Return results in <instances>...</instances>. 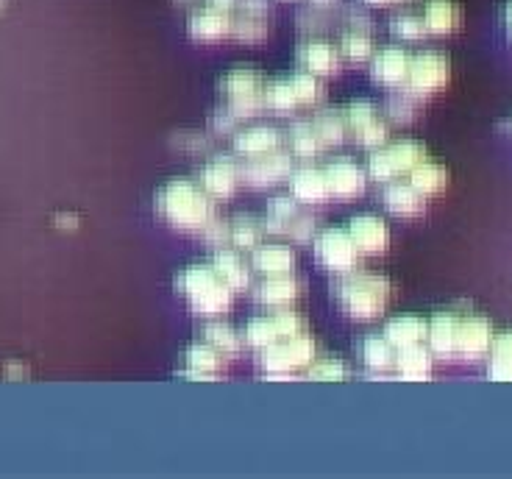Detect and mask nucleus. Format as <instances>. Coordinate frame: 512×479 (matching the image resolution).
<instances>
[{
  "mask_svg": "<svg viewBox=\"0 0 512 479\" xmlns=\"http://www.w3.org/2000/svg\"><path fill=\"white\" fill-rule=\"evenodd\" d=\"M156 212L173 229L201 232L215 218V198L192 179H173L156 195Z\"/></svg>",
  "mask_w": 512,
  "mask_h": 479,
  "instance_id": "1",
  "label": "nucleus"
},
{
  "mask_svg": "<svg viewBox=\"0 0 512 479\" xmlns=\"http://www.w3.org/2000/svg\"><path fill=\"white\" fill-rule=\"evenodd\" d=\"M334 293H337V304L354 321H376L390 304L393 282L384 273L357 271L354 268V271L340 273Z\"/></svg>",
  "mask_w": 512,
  "mask_h": 479,
  "instance_id": "2",
  "label": "nucleus"
},
{
  "mask_svg": "<svg viewBox=\"0 0 512 479\" xmlns=\"http://www.w3.org/2000/svg\"><path fill=\"white\" fill-rule=\"evenodd\" d=\"M176 290L187 298L192 312L204 315V318H220L223 312L231 310V290L218 271L212 268V262H198L190 265L176 276Z\"/></svg>",
  "mask_w": 512,
  "mask_h": 479,
  "instance_id": "3",
  "label": "nucleus"
},
{
  "mask_svg": "<svg viewBox=\"0 0 512 479\" xmlns=\"http://www.w3.org/2000/svg\"><path fill=\"white\" fill-rule=\"evenodd\" d=\"M315 354H318L315 337L304 332V335L282 337V340L270 343L268 349L259 351V365L268 379H290V376L307 371Z\"/></svg>",
  "mask_w": 512,
  "mask_h": 479,
  "instance_id": "4",
  "label": "nucleus"
},
{
  "mask_svg": "<svg viewBox=\"0 0 512 479\" xmlns=\"http://www.w3.org/2000/svg\"><path fill=\"white\" fill-rule=\"evenodd\" d=\"M265 81L262 70L256 67H234L220 78V92L226 98V109L240 120L254 117L259 109H265Z\"/></svg>",
  "mask_w": 512,
  "mask_h": 479,
  "instance_id": "5",
  "label": "nucleus"
},
{
  "mask_svg": "<svg viewBox=\"0 0 512 479\" xmlns=\"http://www.w3.org/2000/svg\"><path fill=\"white\" fill-rule=\"evenodd\" d=\"M429 156L426 145L418 140H398V143H387L373 148L371 159H368V176L373 182L387 184L401 176H410V170Z\"/></svg>",
  "mask_w": 512,
  "mask_h": 479,
  "instance_id": "6",
  "label": "nucleus"
},
{
  "mask_svg": "<svg viewBox=\"0 0 512 479\" xmlns=\"http://www.w3.org/2000/svg\"><path fill=\"white\" fill-rule=\"evenodd\" d=\"M451 81V62L446 53L440 51H423L415 53L410 59V73L401 90L412 92L415 98L426 101L429 95L446 90Z\"/></svg>",
  "mask_w": 512,
  "mask_h": 479,
  "instance_id": "7",
  "label": "nucleus"
},
{
  "mask_svg": "<svg viewBox=\"0 0 512 479\" xmlns=\"http://www.w3.org/2000/svg\"><path fill=\"white\" fill-rule=\"evenodd\" d=\"M315 257H318L323 268H329V271L340 276V273L354 271L362 254L354 246L348 229H323L315 237Z\"/></svg>",
  "mask_w": 512,
  "mask_h": 479,
  "instance_id": "8",
  "label": "nucleus"
},
{
  "mask_svg": "<svg viewBox=\"0 0 512 479\" xmlns=\"http://www.w3.org/2000/svg\"><path fill=\"white\" fill-rule=\"evenodd\" d=\"M293 154H284L279 148H273L268 154L248 156L240 165V179H243L251 190H265L273 184L284 182L293 173Z\"/></svg>",
  "mask_w": 512,
  "mask_h": 479,
  "instance_id": "9",
  "label": "nucleus"
},
{
  "mask_svg": "<svg viewBox=\"0 0 512 479\" xmlns=\"http://www.w3.org/2000/svg\"><path fill=\"white\" fill-rule=\"evenodd\" d=\"M496 329L485 315H462L457 326V357L460 360H482L493 346Z\"/></svg>",
  "mask_w": 512,
  "mask_h": 479,
  "instance_id": "10",
  "label": "nucleus"
},
{
  "mask_svg": "<svg viewBox=\"0 0 512 479\" xmlns=\"http://www.w3.org/2000/svg\"><path fill=\"white\" fill-rule=\"evenodd\" d=\"M323 170H326V179H329L334 198L351 201V198H359L368 187V170L359 168L351 156H337Z\"/></svg>",
  "mask_w": 512,
  "mask_h": 479,
  "instance_id": "11",
  "label": "nucleus"
},
{
  "mask_svg": "<svg viewBox=\"0 0 512 479\" xmlns=\"http://www.w3.org/2000/svg\"><path fill=\"white\" fill-rule=\"evenodd\" d=\"M298 62L301 67L320 78H332L343 67V53L329 39H307L298 48Z\"/></svg>",
  "mask_w": 512,
  "mask_h": 479,
  "instance_id": "12",
  "label": "nucleus"
},
{
  "mask_svg": "<svg viewBox=\"0 0 512 479\" xmlns=\"http://www.w3.org/2000/svg\"><path fill=\"white\" fill-rule=\"evenodd\" d=\"M240 165L234 156H215L201 168V187L212 198H231L240 187Z\"/></svg>",
  "mask_w": 512,
  "mask_h": 479,
  "instance_id": "13",
  "label": "nucleus"
},
{
  "mask_svg": "<svg viewBox=\"0 0 512 479\" xmlns=\"http://www.w3.org/2000/svg\"><path fill=\"white\" fill-rule=\"evenodd\" d=\"M348 234H351V240H354V246H357L362 257L384 254L387 246H390V229L376 215H357V218H351Z\"/></svg>",
  "mask_w": 512,
  "mask_h": 479,
  "instance_id": "14",
  "label": "nucleus"
},
{
  "mask_svg": "<svg viewBox=\"0 0 512 479\" xmlns=\"http://www.w3.org/2000/svg\"><path fill=\"white\" fill-rule=\"evenodd\" d=\"M410 59L412 53L404 51V48H382L371 56V73L376 84L382 87H404L407 81V73H410Z\"/></svg>",
  "mask_w": 512,
  "mask_h": 479,
  "instance_id": "15",
  "label": "nucleus"
},
{
  "mask_svg": "<svg viewBox=\"0 0 512 479\" xmlns=\"http://www.w3.org/2000/svg\"><path fill=\"white\" fill-rule=\"evenodd\" d=\"M457 326H460V312L448 310L437 312L429 321L426 332V346L440 360H457Z\"/></svg>",
  "mask_w": 512,
  "mask_h": 479,
  "instance_id": "16",
  "label": "nucleus"
},
{
  "mask_svg": "<svg viewBox=\"0 0 512 479\" xmlns=\"http://www.w3.org/2000/svg\"><path fill=\"white\" fill-rule=\"evenodd\" d=\"M301 296V282L293 273H282V276H265L259 287H256V301L273 307V310H287L293 307Z\"/></svg>",
  "mask_w": 512,
  "mask_h": 479,
  "instance_id": "17",
  "label": "nucleus"
},
{
  "mask_svg": "<svg viewBox=\"0 0 512 479\" xmlns=\"http://www.w3.org/2000/svg\"><path fill=\"white\" fill-rule=\"evenodd\" d=\"M290 190H293L295 201H304V204H323L326 198H332L326 170L312 168V165H304L290 173Z\"/></svg>",
  "mask_w": 512,
  "mask_h": 479,
  "instance_id": "18",
  "label": "nucleus"
},
{
  "mask_svg": "<svg viewBox=\"0 0 512 479\" xmlns=\"http://www.w3.org/2000/svg\"><path fill=\"white\" fill-rule=\"evenodd\" d=\"M231 20H234V12L201 6L190 14V34L201 42H218L223 37H231Z\"/></svg>",
  "mask_w": 512,
  "mask_h": 479,
  "instance_id": "19",
  "label": "nucleus"
},
{
  "mask_svg": "<svg viewBox=\"0 0 512 479\" xmlns=\"http://www.w3.org/2000/svg\"><path fill=\"white\" fill-rule=\"evenodd\" d=\"M423 23L435 37H448L462 26V6L457 0H426L423 3Z\"/></svg>",
  "mask_w": 512,
  "mask_h": 479,
  "instance_id": "20",
  "label": "nucleus"
},
{
  "mask_svg": "<svg viewBox=\"0 0 512 479\" xmlns=\"http://www.w3.org/2000/svg\"><path fill=\"white\" fill-rule=\"evenodd\" d=\"M223 368H226V357L206 340L192 343L190 349L184 351V374L192 379H215L223 374Z\"/></svg>",
  "mask_w": 512,
  "mask_h": 479,
  "instance_id": "21",
  "label": "nucleus"
},
{
  "mask_svg": "<svg viewBox=\"0 0 512 479\" xmlns=\"http://www.w3.org/2000/svg\"><path fill=\"white\" fill-rule=\"evenodd\" d=\"M432 374H435V354L429 351L426 343L398 349L396 376L407 379V382H426V379H432Z\"/></svg>",
  "mask_w": 512,
  "mask_h": 479,
  "instance_id": "22",
  "label": "nucleus"
},
{
  "mask_svg": "<svg viewBox=\"0 0 512 479\" xmlns=\"http://www.w3.org/2000/svg\"><path fill=\"white\" fill-rule=\"evenodd\" d=\"M382 201L384 207L390 209L393 215H398V218H418L426 209V198L410 182H398V179L387 182Z\"/></svg>",
  "mask_w": 512,
  "mask_h": 479,
  "instance_id": "23",
  "label": "nucleus"
},
{
  "mask_svg": "<svg viewBox=\"0 0 512 479\" xmlns=\"http://www.w3.org/2000/svg\"><path fill=\"white\" fill-rule=\"evenodd\" d=\"M396 354L393 343L384 335H371L362 340V349H359V357H362V365L371 371V376H390L396 374Z\"/></svg>",
  "mask_w": 512,
  "mask_h": 479,
  "instance_id": "24",
  "label": "nucleus"
},
{
  "mask_svg": "<svg viewBox=\"0 0 512 479\" xmlns=\"http://www.w3.org/2000/svg\"><path fill=\"white\" fill-rule=\"evenodd\" d=\"M426 332H429V321L421 315H398L384 324L382 335L393 343V349H407V346H418L426 343Z\"/></svg>",
  "mask_w": 512,
  "mask_h": 479,
  "instance_id": "25",
  "label": "nucleus"
},
{
  "mask_svg": "<svg viewBox=\"0 0 512 479\" xmlns=\"http://www.w3.org/2000/svg\"><path fill=\"white\" fill-rule=\"evenodd\" d=\"M251 268L262 276H282V273L295 271V254L293 248L279 246H256L251 251Z\"/></svg>",
  "mask_w": 512,
  "mask_h": 479,
  "instance_id": "26",
  "label": "nucleus"
},
{
  "mask_svg": "<svg viewBox=\"0 0 512 479\" xmlns=\"http://www.w3.org/2000/svg\"><path fill=\"white\" fill-rule=\"evenodd\" d=\"M282 145V134L273 129V126H248V129L237 131L234 134V151L240 156H259L268 154L273 148Z\"/></svg>",
  "mask_w": 512,
  "mask_h": 479,
  "instance_id": "27",
  "label": "nucleus"
},
{
  "mask_svg": "<svg viewBox=\"0 0 512 479\" xmlns=\"http://www.w3.org/2000/svg\"><path fill=\"white\" fill-rule=\"evenodd\" d=\"M448 179H451V176H448L446 165L429 159V156L410 170V184L423 195V198H435V195L446 193Z\"/></svg>",
  "mask_w": 512,
  "mask_h": 479,
  "instance_id": "28",
  "label": "nucleus"
},
{
  "mask_svg": "<svg viewBox=\"0 0 512 479\" xmlns=\"http://www.w3.org/2000/svg\"><path fill=\"white\" fill-rule=\"evenodd\" d=\"M212 268L218 271V276L231 287V290H245L251 285V262H245L243 254L231 251V248H220L215 259H212Z\"/></svg>",
  "mask_w": 512,
  "mask_h": 479,
  "instance_id": "29",
  "label": "nucleus"
},
{
  "mask_svg": "<svg viewBox=\"0 0 512 479\" xmlns=\"http://www.w3.org/2000/svg\"><path fill=\"white\" fill-rule=\"evenodd\" d=\"M312 129L318 134V140L323 148L329 145H340L348 140V120L346 109H323L312 117Z\"/></svg>",
  "mask_w": 512,
  "mask_h": 479,
  "instance_id": "30",
  "label": "nucleus"
},
{
  "mask_svg": "<svg viewBox=\"0 0 512 479\" xmlns=\"http://www.w3.org/2000/svg\"><path fill=\"white\" fill-rule=\"evenodd\" d=\"M487 357H490L487 376L496 382H512V329L493 337V346L487 351Z\"/></svg>",
  "mask_w": 512,
  "mask_h": 479,
  "instance_id": "31",
  "label": "nucleus"
},
{
  "mask_svg": "<svg viewBox=\"0 0 512 479\" xmlns=\"http://www.w3.org/2000/svg\"><path fill=\"white\" fill-rule=\"evenodd\" d=\"M340 53L346 62H354V65H362V62H371V56L376 53V45H373L371 31L365 28H348L346 34L340 37Z\"/></svg>",
  "mask_w": 512,
  "mask_h": 479,
  "instance_id": "32",
  "label": "nucleus"
},
{
  "mask_svg": "<svg viewBox=\"0 0 512 479\" xmlns=\"http://www.w3.org/2000/svg\"><path fill=\"white\" fill-rule=\"evenodd\" d=\"M290 154L298 159H315L323 154V143L312 129V120H295L290 129Z\"/></svg>",
  "mask_w": 512,
  "mask_h": 479,
  "instance_id": "33",
  "label": "nucleus"
},
{
  "mask_svg": "<svg viewBox=\"0 0 512 479\" xmlns=\"http://www.w3.org/2000/svg\"><path fill=\"white\" fill-rule=\"evenodd\" d=\"M290 78V87H293L295 104L298 106H318L323 98H326V84L323 78L312 76L307 70H298Z\"/></svg>",
  "mask_w": 512,
  "mask_h": 479,
  "instance_id": "34",
  "label": "nucleus"
},
{
  "mask_svg": "<svg viewBox=\"0 0 512 479\" xmlns=\"http://www.w3.org/2000/svg\"><path fill=\"white\" fill-rule=\"evenodd\" d=\"M204 340L212 343L223 357H237L243 351V335H237V329L226 324V321H215V324L206 326Z\"/></svg>",
  "mask_w": 512,
  "mask_h": 479,
  "instance_id": "35",
  "label": "nucleus"
},
{
  "mask_svg": "<svg viewBox=\"0 0 512 479\" xmlns=\"http://www.w3.org/2000/svg\"><path fill=\"white\" fill-rule=\"evenodd\" d=\"M295 215H298V204H295V198L290 195H279V198H273L268 204V215H265V232L273 234H284L287 232V223L293 221Z\"/></svg>",
  "mask_w": 512,
  "mask_h": 479,
  "instance_id": "36",
  "label": "nucleus"
},
{
  "mask_svg": "<svg viewBox=\"0 0 512 479\" xmlns=\"http://www.w3.org/2000/svg\"><path fill=\"white\" fill-rule=\"evenodd\" d=\"M262 101H265V106L273 109V112H293V109H298L293 87H290V78L287 76L265 81V98H262Z\"/></svg>",
  "mask_w": 512,
  "mask_h": 479,
  "instance_id": "37",
  "label": "nucleus"
},
{
  "mask_svg": "<svg viewBox=\"0 0 512 479\" xmlns=\"http://www.w3.org/2000/svg\"><path fill=\"white\" fill-rule=\"evenodd\" d=\"M276 340H279V332H276L273 318H251V321L245 324L243 343L248 349L262 351L268 349L270 343H276Z\"/></svg>",
  "mask_w": 512,
  "mask_h": 479,
  "instance_id": "38",
  "label": "nucleus"
},
{
  "mask_svg": "<svg viewBox=\"0 0 512 479\" xmlns=\"http://www.w3.org/2000/svg\"><path fill=\"white\" fill-rule=\"evenodd\" d=\"M231 37L243 39V42H259L268 37V17L259 14H234L231 20Z\"/></svg>",
  "mask_w": 512,
  "mask_h": 479,
  "instance_id": "39",
  "label": "nucleus"
},
{
  "mask_svg": "<svg viewBox=\"0 0 512 479\" xmlns=\"http://www.w3.org/2000/svg\"><path fill=\"white\" fill-rule=\"evenodd\" d=\"M262 234H265V226H259L251 215H240L231 223V240H234V246L245 248V251H254L262 243Z\"/></svg>",
  "mask_w": 512,
  "mask_h": 479,
  "instance_id": "40",
  "label": "nucleus"
},
{
  "mask_svg": "<svg viewBox=\"0 0 512 479\" xmlns=\"http://www.w3.org/2000/svg\"><path fill=\"white\" fill-rule=\"evenodd\" d=\"M421 98H415L412 92L401 90L387 101V120H396V123H412L418 112H421Z\"/></svg>",
  "mask_w": 512,
  "mask_h": 479,
  "instance_id": "41",
  "label": "nucleus"
},
{
  "mask_svg": "<svg viewBox=\"0 0 512 479\" xmlns=\"http://www.w3.org/2000/svg\"><path fill=\"white\" fill-rule=\"evenodd\" d=\"M351 137H354L362 148H371L373 151V148H379V145H384L390 140V123H387V117L376 115L371 123H365V126L354 131Z\"/></svg>",
  "mask_w": 512,
  "mask_h": 479,
  "instance_id": "42",
  "label": "nucleus"
},
{
  "mask_svg": "<svg viewBox=\"0 0 512 479\" xmlns=\"http://www.w3.org/2000/svg\"><path fill=\"white\" fill-rule=\"evenodd\" d=\"M390 28H393V34H396V37L407 39V42H418V39H423L426 34H429L421 14H412V12L396 14V17H393V23H390Z\"/></svg>",
  "mask_w": 512,
  "mask_h": 479,
  "instance_id": "43",
  "label": "nucleus"
},
{
  "mask_svg": "<svg viewBox=\"0 0 512 479\" xmlns=\"http://www.w3.org/2000/svg\"><path fill=\"white\" fill-rule=\"evenodd\" d=\"M309 379H323V382H334V379H346L348 368L340 360L334 357H323V360H312V365L307 368Z\"/></svg>",
  "mask_w": 512,
  "mask_h": 479,
  "instance_id": "44",
  "label": "nucleus"
},
{
  "mask_svg": "<svg viewBox=\"0 0 512 479\" xmlns=\"http://www.w3.org/2000/svg\"><path fill=\"white\" fill-rule=\"evenodd\" d=\"M270 318H273V324H276L279 340H282V337H295V335H304V332H309L307 321H304L301 315L290 312V307H287V310H279L276 315H270Z\"/></svg>",
  "mask_w": 512,
  "mask_h": 479,
  "instance_id": "45",
  "label": "nucleus"
},
{
  "mask_svg": "<svg viewBox=\"0 0 512 479\" xmlns=\"http://www.w3.org/2000/svg\"><path fill=\"white\" fill-rule=\"evenodd\" d=\"M379 115V109L371 101H354L346 106V120H348V137L357 129H362L365 123H371L373 117Z\"/></svg>",
  "mask_w": 512,
  "mask_h": 479,
  "instance_id": "46",
  "label": "nucleus"
},
{
  "mask_svg": "<svg viewBox=\"0 0 512 479\" xmlns=\"http://www.w3.org/2000/svg\"><path fill=\"white\" fill-rule=\"evenodd\" d=\"M312 229H315V215H307V212H298L293 221L287 223V232L293 237L295 243H307L312 237Z\"/></svg>",
  "mask_w": 512,
  "mask_h": 479,
  "instance_id": "47",
  "label": "nucleus"
},
{
  "mask_svg": "<svg viewBox=\"0 0 512 479\" xmlns=\"http://www.w3.org/2000/svg\"><path fill=\"white\" fill-rule=\"evenodd\" d=\"M201 232H204V237L209 240V243H212V246H220V243L231 240V223L215 221V218H212V221L206 223Z\"/></svg>",
  "mask_w": 512,
  "mask_h": 479,
  "instance_id": "48",
  "label": "nucleus"
},
{
  "mask_svg": "<svg viewBox=\"0 0 512 479\" xmlns=\"http://www.w3.org/2000/svg\"><path fill=\"white\" fill-rule=\"evenodd\" d=\"M204 6H215V9H223V12H234L237 9V0H201Z\"/></svg>",
  "mask_w": 512,
  "mask_h": 479,
  "instance_id": "49",
  "label": "nucleus"
},
{
  "mask_svg": "<svg viewBox=\"0 0 512 479\" xmlns=\"http://www.w3.org/2000/svg\"><path fill=\"white\" fill-rule=\"evenodd\" d=\"M368 6H396V3H407V0H362Z\"/></svg>",
  "mask_w": 512,
  "mask_h": 479,
  "instance_id": "50",
  "label": "nucleus"
},
{
  "mask_svg": "<svg viewBox=\"0 0 512 479\" xmlns=\"http://www.w3.org/2000/svg\"><path fill=\"white\" fill-rule=\"evenodd\" d=\"M504 17H507V28H510V37H512V0L507 3V14H504Z\"/></svg>",
  "mask_w": 512,
  "mask_h": 479,
  "instance_id": "51",
  "label": "nucleus"
},
{
  "mask_svg": "<svg viewBox=\"0 0 512 479\" xmlns=\"http://www.w3.org/2000/svg\"><path fill=\"white\" fill-rule=\"evenodd\" d=\"M179 3H198V0H179Z\"/></svg>",
  "mask_w": 512,
  "mask_h": 479,
  "instance_id": "52",
  "label": "nucleus"
}]
</instances>
